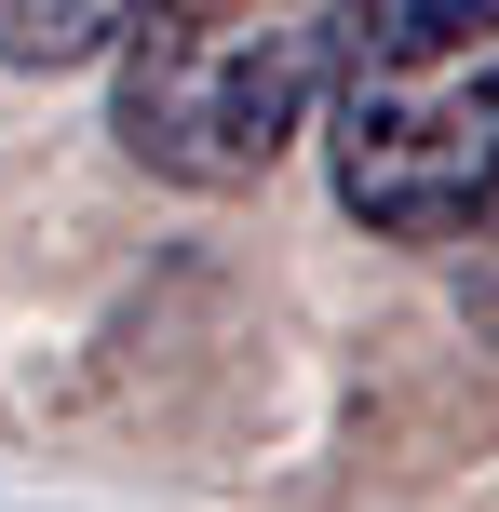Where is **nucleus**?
Instances as JSON below:
<instances>
[{
	"mask_svg": "<svg viewBox=\"0 0 499 512\" xmlns=\"http://www.w3.org/2000/svg\"><path fill=\"white\" fill-rule=\"evenodd\" d=\"M324 176L365 243H473L499 216V0H351L324 68Z\"/></svg>",
	"mask_w": 499,
	"mask_h": 512,
	"instance_id": "nucleus-1",
	"label": "nucleus"
},
{
	"mask_svg": "<svg viewBox=\"0 0 499 512\" xmlns=\"http://www.w3.org/2000/svg\"><path fill=\"white\" fill-rule=\"evenodd\" d=\"M135 0H0V68H81L122 41Z\"/></svg>",
	"mask_w": 499,
	"mask_h": 512,
	"instance_id": "nucleus-3",
	"label": "nucleus"
},
{
	"mask_svg": "<svg viewBox=\"0 0 499 512\" xmlns=\"http://www.w3.org/2000/svg\"><path fill=\"white\" fill-rule=\"evenodd\" d=\"M351 0H135L108 41V135L162 189H257L324 122Z\"/></svg>",
	"mask_w": 499,
	"mask_h": 512,
	"instance_id": "nucleus-2",
	"label": "nucleus"
},
{
	"mask_svg": "<svg viewBox=\"0 0 499 512\" xmlns=\"http://www.w3.org/2000/svg\"><path fill=\"white\" fill-rule=\"evenodd\" d=\"M473 324L499 337V216H486V230H473Z\"/></svg>",
	"mask_w": 499,
	"mask_h": 512,
	"instance_id": "nucleus-4",
	"label": "nucleus"
}]
</instances>
